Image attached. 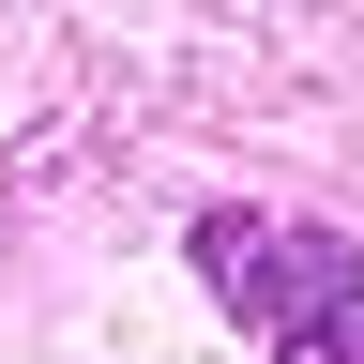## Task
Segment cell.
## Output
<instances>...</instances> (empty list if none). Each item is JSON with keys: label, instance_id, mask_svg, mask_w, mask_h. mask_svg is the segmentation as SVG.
Instances as JSON below:
<instances>
[{"label": "cell", "instance_id": "1", "mask_svg": "<svg viewBox=\"0 0 364 364\" xmlns=\"http://www.w3.org/2000/svg\"><path fill=\"white\" fill-rule=\"evenodd\" d=\"M213 289L273 334V364H364V258L318 243V228L228 213V228H213Z\"/></svg>", "mask_w": 364, "mask_h": 364}]
</instances>
